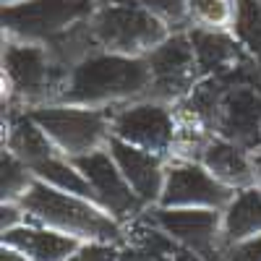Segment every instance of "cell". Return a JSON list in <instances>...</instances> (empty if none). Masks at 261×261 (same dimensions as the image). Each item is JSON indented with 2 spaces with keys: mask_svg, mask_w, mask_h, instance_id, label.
Instances as JSON below:
<instances>
[{
  "mask_svg": "<svg viewBox=\"0 0 261 261\" xmlns=\"http://www.w3.org/2000/svg\"><path fill=\"white\" fill-rule=\"evenodd\" d=\"M188 34H191V42H193V53H196V63H199L201 79L227 73V71L238 68V65L253 60L243 50L241 42L235 39L232 32L188 29Z\"/></svg>",
  "mask_w": 261,
  "mask_h": 261,
  "instance_id": "obj_15",
  "label": "cell"
},
{
  "mask_svg": "<svg viewBox=\"0 0 261 261\" xmlns=\"http://www.w3.org/2000/svg\"><path fill=\"white\" fill-rule=\"evenodd\" d=\"M73 165L81 170L86 183L92 186L94 201L105 212H110L120 225L136 220V217L146 209V204L134 193V188H130V183L125 180V175L120 172L113 154L107 151V146L92 151V154L76 157Z\"/></svg>",
  "mask_w": 261,
  "mask_h": 261,
  "instance_id": "obj_11",
  "label": "cell"
},
{
  "mask_svg": "<svg viewBox=\"0 0 261 261\" xmlns=\"http://www.w3.org/2000/svg\"><path fill=\"white\" fill-rule=\"evenodd\" d=\"M222 261H261V235L227 246L222 253Z\"/></svg>",
  "mask_w": 261,
  "mask_h": 261,
  "instance_id": "obj_23",
  "label": "cell"
},
{
  "mask_svg": "<svg viewBox=\"0 0 261 261\" xmlns=\"http://www.w3.org/2000/svg\"><path fill=\"white\" fill-rule=\"evenodd\" d=\"M21 225H27V212L21 209L18 201H3L0 204V232L16 230Z\"/></svg>",
  "mask_w": 261,
  "mask_h": 261,
  "instance_id": "obj_24",
  "label": "cell"
},
{
  "mask_svg": "<svg viewBox=\"0 0 261 261\" xmlns=\"http://www.w3.org/2000/svg\"><path fill=\"white\" fill-rule=\"evenodd\" d=\"M253 170H256V186H261V149L253 151Z\"/></svg>",
  "mask_w": 261,
  "mask_h": 261,
  "instance_id": "obj_27",
  "label": "cell"
},
{
  "mask_svg": "<svg viewBox=\"0 0 261 261\" xmlns=\"http://www.w3.org/2000/svg\"><path fill=\"white\" fill-rule=\"evenodd\" d=\"M89 21L99 50L134 58H146L172 34L162 18L130 3H99Z\"/></svg>",
  "mask_w": 261,
  "mask_h": 261,
  "instance_id": "obj_5",
  "label": "cell"
},
{
  "mask_svg": "<svg viewBox=\"0 0 261 261\" xmlns=\"http://www.w3.org/2000/svg\"><path fill=\"white\" fill-rule=\"evenodd\" d=\"M146 65H149V94L146 97L167 102V105L183 102L196 89V84L201 81L188 29L172 32L162 45H157L146 55Z\"/></svg>",
  "mask_w": 261,
  "mask_h": 261,
  "instance_id": "obj_8",
  "label": "cell"
},
{
  "mask_svg": "<svg viewBox=\"0 0 261 261\" xmlns=\"http://www.w3.org/2000/svg\"><path fill=\"white\" fill-rule=\"evenodd\" d=\"M18 204L27 212V222L32 225L58 230L81 243H123V225L86 196H76L34 180Z\"/></svg>",
  "mask_w": 261,
  "mask_h": 261,
  "instance_id": "obj_1",
  "label": "cell"
},
{
  "mask_svg": "<svg viewBox=\"0 0 261 261\" xmlns=\"http://www.w3.org/2000/svg\"><path fill=\"white\" fill-rule=\"evenodd\" d=\"M110 130L120 141L170 157L175 139V105L139 97L110 107Z\"/></svg>",
  "mask_w": 261,
  "mask_h": 261,
  "instance_id": "obj_7",
  "label": "cell"
},
{
  "mask_svg": "<svg viewBox=\"0 0 261 261\" xmlns=\"http://www.w3.org/2000/svg\"><path fill=\"white\" fill-rule=\"evenodd\" d=\"M50 55L55 58V63L60 65L63 71H73L76 65L81 60H86L89 55L99 53V45H97V39H94V32H92V21L86 18V21H79V24H73L71 29H65L63 34L53 37L47 45Z\"/></svg>",
  "mask_w": 261,
  "mask_h": 261,
  "instance_id": "obj_18",
  "label": "cell"
},
{
  "mask_svg": "<svg viewBox=\"0 0 261 261\" xmlns=\"http://www.w3.org/2000/svg\"><path fill=\"white\" fill-rule=\"evenodd\" d=\"M144 214L157 227H162L178 248L193 251L206 261H222L225 235H222V212L220 209H170V206H146Z\"/></svg>",
  "mask_w": 261,
  "mask_h": 261,
  "instance_id": "obj_9",
  "label": "cell"
},
{
  "mask_svg": "<svg viewBox=\"0 0 261 261\" xmlns=\"http://www.w3.org/2000/svg\"><path fill=\"white\" fill-rule=\"evenodd\" d=\"M34 172L27 162H21L13 151L3 149L0 151V199L3 201H18L24 196L32 183H34Z\"/></svg>",
  "mask_w": 261,
  "mask_h": 261,
  "instance_id": "obj_21",
  "label": "cell"
},
{
  "mask_svg": "<svg viewBox=\"0 0 261 261\" xmlns=\"http://www.w3.org/2000/svg\"><path fill=\"white\" fill-rule=\"evenodd\" d=\"M107 151L113 154V160L118 162L120 172L125 175V180L130 183V188H134L139 199L146 206L160 204V196L165 188L167 157L157 154V151H146L141 146H134L128 141H120L115 136H110V141H107Z\"/></svg>",
  "mask_w": 261,
  "mask_h": 261,
  "instance_id": "obj_12",
  "label": "cell"
},
{
  "mask_svg": "<svg viewBox=\"0 0 261 261\" xmlns=\"http://www.w3.org/2000/svg\"><path fill=\"white\" fill-rule=\"evenodd\" d=\"M68 261H120L115 243H81Z\"/></svg>",
  "mask_w": 261,
  "mask_h": 261,
  "instance_id": "obj_22",
  "label": "cell"
},
{
  "mask_svg": "<svg viewBox=\"0 0 261 261\" xmlns=\"http://www.w3.org/2000/svg\"><path fill=\"white\" fill-rule=\"evenodd\" d=\"M235 191L220 183L212 172L196 160L167 157L165 188L160 196V206L170 209H225Z\"/></svg>",
  "mask_w": 261,
  "mask_h": 261,
  "instance_id": "obj_10",
  "label": "cell"
},
{
  "mask_svg": "<svg viewBox=\"0 0 261 261\" xmlns=\"http://www.w3.org/2000/svg\"><path fill=\"white\" fill-rule=\"evenodd\" d=\"M0 261H32V258L24 256L21 251H16V248H11V246L0 243Z\"/></svg>",
  "mask_w": 261,
  "mask_h": 261,
  "instance_id": "obj_25",
  "label": "cell"
},
{
  "mask_svg": "<svg viewBox=\"0 0 261 261\" xmlns=\"http://www.w3.org/2000/svg\"><path fill=\"white\" fill-rule=\"evenodd\" d=\"M232 34L243 45V50L256 63H261V0H238Z\"/></svg>",
  "mask_w": 261,
  "mask_h": 261,
  "instance_id": "obj_20",
  "label": "cell"
},
{
  "mask_svg": "<svg viewBox=\"0 0 261 261\" xmlns=\"http://www.w3.org/2000/svg\"><path fill=\"white\" fill-rule=\"evenodd\" d=\"M238 16V0H188L191 29L232 32Z\"/></svg>",
  "mask_w": 261,
  "mask_h": 261,
  "instance_id": "obj_19",
  "label": "cell"
},
{
  "mask_svg": "<svg viewBox=\"0 0 261 261\" xmlns=\"http://www.w3.org/2000/svg\"><path fill=\"white\" fill-rule=\"evenodd\" d=\"M16 3H27V0H3V6H16Z\"/></svg>",
  "mask_w": 261,
  "mask_h": 261,
  "instance_id": "obj_28",
  "label": "cell"
},
{
  "mask_svg": "<svg viewBox=\"0 0 261 261\" xmlns=\"http://www.w3.org/2000/svg\"><path fill=\"white\" fill-rule=\"evenodd\" d=\"M68 71H63L45 45L3 37L0 50V105L3 115L50 105L60 99Z\"/></svg>",
  "mask_w": 261,
  "mask_h": 261,
  "instance_id": "obj_2",
  "label": "cell"
},
{
  "mask_svg": "<svg viewBox=\"0 0 261 261\" xmlns=\"http://www.w3.org/2000/svg\"><path fill=\"white\" fill-rule=\"evenodd\" d=\"M175 261H206V258H201L199 253H193V251L178 248V251H175Z\"/></svg>",
  "mask_w": 261,
  "mask_h": 261,
  "instance_id": "obj_26",
  "label": "cell"
},
{
  "mask_svg": "<svg viewBox=\"0 0 261 261\" xmlns=\"http://www.w3.org/2000/svg\"><path fill=\"white\" fill-rule=\"evenodd\" d=\"M178 243L141 212L123 225V243L118 246L120 261H175Z\"/></svg>",
  "mask_w": 261,
  "mask_h": 261,
  "instance_id": "obj_16",
  "label": "cell"
},
{
  "mask_svg": "<svg viewBox=\"0 0 261 261\" xmlns=\"http://www.w3.org/2000/svg\"><path fill=\"white\" fill-rule=\"evenodd\" d=\"M97 8L99 0H27L3 6V37L47 45L79 21L92 18Z\"/></svg>",
  "mask_w": 261,
  "mask_h": 261,
  "instance_id": "obj_6",
  "label": "cell"
},
{
  "mask_svg": "<svg viewBox=\"0 0 261 261\" xmlns=\"http://www.w3.org/2000/svg\"><path fill=\"white\" fill-rule=\"evenodd\" d=\"M149 94V65L146 58L120 55L99 50L81 60L68 73L58 102L113 107Z\"/></svg>",
  "mask_w": 261,
  "mask_h": 261,
  "instance_id": "obj_3",
  "label": "cell"
},
{
  "mask_svg": "<svg viewBox=\"0 0 261 261\" xmlns=\"http://www.w3.org/2000/svg\"><path fill=\"white\" fill-rule=\"evenodd\" d=\"M0 243L21 251L32 261H68L81 246V241H76L71 235H63L58 230L32 225V222L8 232H0Z\"/></svg>",
  "mask_w": 261,
  "mask_h": 261,
  "instance_id": "obj_14",
  "label": "cell"
},
{
  "mask_svg": "<svg viewBox=\"0 0 261 261\" xmlns=\"http://www.w3.org/2000/svg\"><path fill=\"white\" fill-rule=\"evenodd\" d=\"M199 162L212 172V175L230 186L232 191L241 188H251L256 186V170H253V151H248L246 146L235 144L220 134H214L212 141L204 146Z\"/></svg>",
  "mask_w": 261,
  "mask_h": 261,
  "instance_id": "obj_13",
  "label": "cell"
},
{
  "mask_svg": "<svg viewBox=\"0 0 261 261\" xmlns=\"http://www.w3.org/2000/svg\"><path fill=\"white\" fill-rule=\"evenodd\" d=\"M225 246L261 235V186L235 191L230 204L222 209Z\"/></svg>",
  "mask_w": 261,
  "mask_h": 261,
  "instance_id": "obj_17",
  "label": "cell"
},
{
  "mask_svg": "<svg viewBox=\"0 0 261 261\" xmlns=\"http://www.w3.org/2000/svg\"><path fill=\"white\" fill-rule=\"evenodd\" d=\"M47 139L65 157H84L97 149H105L110 141V107H86L68 102H50L27 110Z\"/></svg>",
  "mask_w": 261,
  "mask_h": 261,
  "instance_id": "obj_4",
  "label": "cell"
}]
</instances>
